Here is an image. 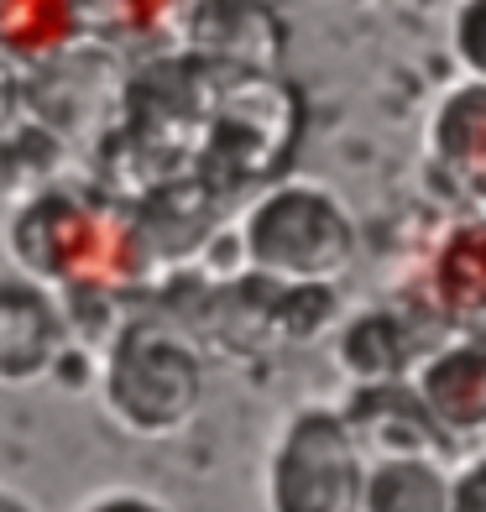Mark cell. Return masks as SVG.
I'll list each match as a JSON object with an SVG mask.
<instances>
[{"instance_id": "cell-1", "label": "cell", "mask_w": 486, "mask_h": 512, "mask_svg": "<svg viewBox=\"0 0 486 512\" xmlns=\"http://www.w3.org/2000/svg\"><path fill=\"white\" fill-rule=\"evenodd\" d=\"M100 403L131 439H173L204 403V361L168 324L131 319L105 345Z\"/></svg>"}, {"instance_id": "cell-2", "label": "cell", "mask_w": 486, "mask_h": 512, "mask_svg": "<svg viewBox=\"0 0 486 512\" xmlns=\"http://www.w3.org/2000/svg\"><path fill=\"white\" fill-rule=\"evenodd\" d=\"M366 455L345 413L330 403H304L272 434L262 502L267 512H361Z\"/></svg>"}, {"instance_id": "cell-3", "label": "cell", "mask_w": 486, "mask_h": 512, "mask_svg": "<svg viewBox=\"0 0 486 512\" xmlns=\"http://www.w3.org/2000/svg\"><path fill=\"white\" fill-rule=\"evenodd\" d=\"M246 256L288 283H324L351 262V220L319 189H283L246 220Z\"/></svg>"}, {"instance_id": "cell-4", "label": "cell", "mask_w": 486, "mask_h": 512, "mask_svg": "<svg viewBox=\"0 0 486 512\" xmlns=\"http://www.w3.org/2000/svg\"><path fill=\"white\" fill-rule=\"evenodd\" d=\"M68 345H74V324L53 283L6 262L0 267V387L48 382Z\"/></svg>"}, {"instance_id": "cell-5", "label": "cell", "mask_w": 486, "mask_h": 512, "mask_svg": "<svg viewBox=\"0 0 486 512\" xmlns=\"http://www.w3.org/2000/svg\"><path fill=\"white\" fill-rule=\"evenodd\" d=\"M361 512H450V476L429 455H387L366 465Z\"/></svg>"}, {"instance_id": "cell-6", "label": "cell", "mask_w": 486, "mask_h": 512, "mask_svg": "<svg viewBox=\"0 0 486 512\" xmlns=\"http://www.w3.org/2000/svg\"><path fill=\"white\" fill-rule=\"evenodd\" d=\"M439 304L450 314H486V225L455 230L439 251Z\"/></svg>"}, {"instance_id": "cell-7", "label": "cell", "mask_w": 486, "mask_h": 512, "mask_svg": "<svg viewBox=\"0 0 486 512\" xmlns=\"http://www.w3.org/2000/svg\"><path fill=\"white\" fill-rule=\"evenodd\" d=\"M74 512H173V507L152 492H142V486H105V492L84 497Z\"/></svg>"}, {"instance_id": "cell-8", "label": "cell", "mask_w": 486, "mask_h": 512, "mask_svg": "<svg viewBox=\"0 0 486 512\" xmlns=\"http://www.w3.org/2000/svg\"><path fill=\"white\" fill-rule=\"evenodd\" d=\"M450 512H486V460L460 481H450Z\"/></svg>"}, {"instance_id": "cell-9", "label": "cell", "mask_w": 486, "mask_h": 512, "mask_svg": "<svg viewBox=\"0 0 486 512\" xmlns=\"http://www.w3.org/2000/svg\"><path fill=\"white\" fill-rule=\"evenodd\" d=\"M0 512H42L32 497H21L16 486H0Z\"/></svg>"}]
</instances>
